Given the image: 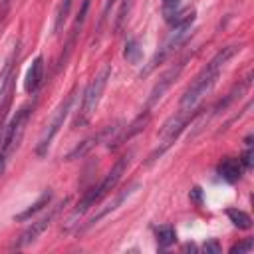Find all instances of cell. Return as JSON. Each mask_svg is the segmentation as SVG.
Masks as SVG:
<instances>
[{
	"label": "cell",
	"mask_w": 254,
	"mask_h": 254,
	"mask_svg": "<svg viewBox=\"0 0 254 254\" xmlns=\"http://www.w3.org/2000/svg\"><path fill=\"white\" fill-rule=\"evenodd\" d=\"M240 50V46H228V48H222L208 64L206 67L192 79V83L187 87V91L183 93L181 97V103H179V109L183 111H194L196 103L202 99V95H206V91H210V87L216 83L218 75H220V69L226 65V62Z\"/></svg>",
	"instance_id": "1"
},
{
	"label": "cell",
	"mask_w": 254,
	"mask_h": 254,
	"mask_svg": "<svg viewBox=\"0 0 254 254\" xmlns=\"http://www.w3.org/2000/svg\"><path fill=\"white\" fill-rule=\"evenodd\" d=\"M129 159H131V155H123V157H121V159L111 167V171L105 175V179H103L99 185L91 187V189L81 196V200L77 202V206H75V208H73V212H71V218H69V222H67V228L73 224V220H75V218L83 216L91 206H95V202H99L105 194H109V192L117 187L119 179L123 177V173H125V169H127V165H129Z\"/></svg>",
	"instance_id": "2"
},
{
	"label": "cell",
	"mask_w": 254,
	"mask_h": 254,
	"mask_svg": "<svg viewBox=\"0 0 254 254\" xmlns=\"http://www.w3.org/2000/svg\"><path fill=\"white\" fill-rule=\"evenodd\" d=\"M109 77H111V65H103L101 71L89 81V85H87L85 91H83L81 107H79L77 117H75V121H73L75 127H83V125H87V123L91 121V117H93V113H95V109H97V105H99V99H101V95H103V89H105Z\"/></svg>",
	"instance_id": "3"
},
{
	"label": "cell",
	"mask_w": 254,
	"mask_h": 254,
	"mask_svg": "<svg viewBox=\"0 0 254 254\" xmlns=\"http://www.w3.org/2000/svg\"><path fill=\"white\" fill-rule=\"evenodd\" d=\"M71 103H73V95H67L65 101H62L60 107L56 109L52 121L46 125V129H44V133H42V137H40V141H38V145H36V153H38L40 157H44V155L48 153V149H50L54 137H56L58 131L62 129V125H64V121H65V117H67V113H69V109H71Z\"/></svg>",
	"instance_id": "4"
},
{
	"label": "cell",
	"mask_w": 254,
	"mask_h": 254,
	"mask_svg": "<svg viewBox=\"0 0 254 254\" xmlns=\"http://www.w3.org/2000/svg\"><path fill=\"white\" fill-rule=\"evenodd\" d=\"M190 117H192V111H183V109H179V111H177V113L163 125V129H161V133H159L161 147L151 155V161H155L157 155H163V153L177 141V137L183 133V129L187 127V123H189Z\"/></svg>",
	"instance_id": "5"
},
{
	"label": "cell",
	"mask_w": 254,
	"mask_h": 254,
	"mask_svg": "<svg viewBox=\"0 0 254 254\" xmlns=\"http://www.w3.org/2000/svg\"><path fill=\"white\" fill-rule=\"evenodd\" d=\"M28 115H30V107H22L12 117L10 125L4 127L2 137H0V153L8 155L18 147V141H20V137L24 133V127H26V121H28Z\"/></svg>",
	"instance_id": "6"
},
{
	"label": "cell",
	"mask_w": 254,
	"mask_h": 254,
	"mask_svg": "<svg viewBox=\"0 0 254 254\" xmlns=\"http://www.w3.org/2000/svg\"><path fill=\"white\" fill-rule=\"evenodd\" d=\"M67 202V198H64V202H60V204H56L48 214H44L40 220H36V222H32L22 234H20V238L16 240V244H14V248H24V246H28V244H32V242H36L38 240V236L52 224V220L56 218V214L60 212V208L64 206Z\"/></svg>",
	"instance_id": "7"
},
{
	"label": "cell",
	"mask_w": 254,
	"mask_h": 254,
	"mask_svg": "<svg viewBox=\"0 0 254 254\" xmlns=\"http://www.w3.org/2000/svg\"><path fill=\"white\" fill-rule=\"evenodd\" d=\"M117 131H119V127H117V125H107V127H103L99 133L91 135L89 139L81 141L73 151H69V153L65 155V159H67V161H71V159H79V157L87 155V153H89L93 147H97L99 143H109V137H113Z\"/></svg>",
	"instance_id": "8"
},
{
	"label": "cell",
	"mask_w": 254,
	"mask_h": 254,
	"mask_svg": "<svg viewBox=\"0 0 254 254\" xmlns=\"http://www.w3.org/2000/svg\"><path fill=\"white\" fill-rule=\"evenodd\" d=\"M183 62L181 64H177V65H173V67H169L161 77H159V81L155 83V87L151 89V93H149V99H147V105L151 107V105H155L163 95H165V91L173 85V81L179 77V73H181V69H183Z\"/></svg>",
	"instance_id": "9"
},
{
	"label": "cell",
	"mask_w": 254,
	"mask_h": 254,
	"mask_svg": "<svg viewBox=\"0 0 254 254\" xmlns=\"http://www.w3.org/2000/svg\"><path fill=\"white\" fill-rule=\"evenodd\" d=\"M137 187H139V185L135 183V185H131V187H127L125 190H121V192H117V194H115V198H113L111 202H107V206H103V208H101V210H99V212H97L95 216H91V218L87 220V224H85V226H81V228H79V232H83V230H87L89 226H93L95 222H99V220H101L103 216H107L109 212H113L115 208H119V206L123 204V200H127V198H129V196L133 194V190H135Z\"/></svg>",
	"instance_id": "10"
},
{
	"label": "cell",
	"mask_w": 254,
	"mask_h": 254,
	"mask_svg": "<svg viewBox=\"0 0 254 254\" xmlns=\"http://www.w3.org/2000/svg\"><path fill=\"white\" fill-rule=\"evenodd\" d=\"M42 79H44V58L38 56V58L32 62V65L28 67V73H26V79H24V89H26V93H34V91L40 87Z\"/></svg>",
	"instance_id": "11"
},
{
	"label": "cell",
	"mask_w": 254,
	"mask_h": 254,
	"mask_svg": "<svg viewBox=\"0 0 254 254\" xmlns=\"http://www.w3.org/2000/svg\"><path fill=\"white\" fill-rule=\"evenodd\" d=\"M218 175L226 181V183H236L242 175V163L240 159H234V157H226L218 163Z\"/></svg>",
	"instance_id": "12"
},
{
	"label": "cell",
	"mask_w": 254,
	"mask_h": 254,
	"mask_svg": "<svg viewBox=\"0 0 254 254\" xmlns=\"http://www.w3.org/2000/svg\"><path fill=\"white\" fill-rule=\"evenodd\" d=\"M16 56H18V46H16V50L10 54V58L6 60V64H4V67H2V71H0V101L4 99L6 91L12 87V81H14V77H16V71H14Z\"/></svg>",
	"instance_id": "13"
},
{
	"label": "cell",
	"mask_w": 254,
	"mask_h": 254,
	"mask_svg": "<svg viewBox=\"0 0 254 254\" xmlns=\"http://www.w3.org/2000/svg\"><path fill=\"white\" fill-rule=\"evenodd\" d=\"M149 117H151V113H149V111L141 113V115H139V117H137V119H135V121H133V123H131V125H129V127H127V129H125V131H123L115 141H113V145H109V147H119L121 143H125L127 139H131L135 133L143 131V129H145V125L149 123Z\"/></svg>",
	"instance_id": "14"
},
{
	"label": "cell",
	"mask_w": 254,
	"mask_h": 254,
	"mask_svg": "<svg viewBox=\"0 0 254 254\" xmlns=\"http://www.w3.org/2000/svg\"><path fill=\"white\" fill-rule=\"evenodd\" d=\"M50 200H52V192H50V190H46V192H44V194H42V196H40V198L30 206V208H26L24 212L16 214V216H14V220H28V218H30V216H34L36 212H40L44 206H48V204H50Z\"/></svg>",
	"instance_id": "15"
},
{
	"label": "cell",
	"mask_w": 254,
	"mask_h": 254,
	"mask_svg": "<svg viewBox=\"0 0 254 254\" xmlns=\"http://www.w3.org/2000/svg\"><path fill=\"white\" fill-rule=\"evenodd\" d=\"M226 214H228L230 222H232L236 228H240V230L252 228V218H250L248 212H244V210H240V208H228Z\"/></svg>",
	"instance_id": "16"
},
{
	"label": "cell",
	"mask_w": 254,
	"mask_h": 254,
	"mask_svg": "<svg viewBox=\"0 0 254 254\" xmlns=\"http://www.w3.org/2000/svg\"><path fill=\"white\" fill-rule=\"evenodd\" d=\"M175 240H177V232H175V228L171 224H165V226L157 228V244H159V248L165 250L171 244H175Z\"/></svg>",
	"instance_id": "17"
},
{
	"label": "cell",
	"mask_w": 254,
	"mask_h": 254,
	"mask_svg": "<svg viewBox=\"0 0 254 254\" xmlns=\"http://www.w3.org/2000/svg\"><path fill=\"white\" fill-rule=\"evenodd\" d=\"M71 2L73 0H62L60 2L58 12H56V22H54V34H58L64 28V24H65V20L69 16V10H71Z\"/></svg>",
	"instance_id": "18"
},
{
	"label": "cell",
	"mask_w": 254,
	"mask_h": 254,
	"mask_svg": "<svg viewBox=\"0 0 254 254\" xmlns=\"http://www.w3.org/2000/svg\"><path fill=\"white\" fill-rule=\"evenodd\" d=\"M123 58L129 62V64H139L141 58H143V50L139 46L137 40H129L125 44V50H123Z\"/></svg>",
	"instance_id": "19"
},
{
	"label": "cell",
	"mask_w": 254,
	"mask_h": 254,
	"mask_svg": "<svg viewBox=\"0 0 254 254\" xmlns=\"http://www.w3.org/2000/svg\"><path fill=\"white\" fill-rule=\"evenodd\" d=\"M181 10V0H163V16L167 22H171Z\"/></svg>",
	"instance_id": "20"
},
{
	"label": "cell",
	"mask_w": 254,
	"mask_h": 254,
	"mask_svg": "<svg viewBox=\"0 0 254 254\" xmlns=\"http://www.w3.org/2000/svg\"><path fill=\"white\" fill-rule=\"evenodd\" d=\"M254 248V242H252V238H246L244 242H240V244H234L232 248H230V254H246V252H250Z\"/></svg>",
	"instance_id": "21"
},
{
	"label": "cell",
	"mask_w": 254,
	"mask_h": 254,
	"mask_svg": "<svg viewBox=\"0 0 254 254\" xmlns=\"http://www.w3.org/2000/svg\"><path fill=\"white\" fill-rule=\"evenodd\" d=\"M202 250H204L206 254H208V252H212V254H220L222 248H220V244H218L216 240H208V242L202 246Z\"/></svg>",
	"instance_id": "22"
},
{
	"label": "cell",
	"mask_w": 254,
	"mask_h": 254,
	"mask_svg": "<svg viewBox=\"0 0 254 254\" xmlns=\"http://www.w3.org/2000/svg\"><path fill=\"white\" fill-rule=\"evenodd\" d=\"M242 161H244V165H246L248 169L252 167V147H250V139H248V149H246V153H244Z\"/></svg>",
	"instance_id": "23"
},
{
	"label": "cell",
	"mask_w": 254,
	"mask_h": 254,
	"mask_svg": "<svg viewBox=\"0 0 254 254\" xmlns=\"http://www.w3.org/2000/svg\"><path fill=\"white\" fill-rule=\"evenodd\" d=\"M115 2H117V0H107V2H105V8H103V18L107 16V12H109V8H111V6L115 4Z\"/></svg>",
	"instance_id": "24"
},
{
	"label": "cell",
	"mask_w": 254,
	"mask_h": 254,
	"mask_svg": "<svg viewBox=\"0 0 254 254\" xmlns=\"http://www.w3.org/2000/svg\"><path fill=\"white\" fill-rule=\"evenodd\" d=\"M4 167H6V155H4V153H0V175L4 173Z\"/></svg>",
	"instance_id": "25"
},
{
	"label": "cell",
	"mask_w": 254,
	"mask_h": 254,
	"mask_svg": "<svg viewBox=\"0 0 254 254\" xmlns=\"http://www.w3.org/2000/svg\"><path fill=\"white\" fill-rule=\"evenodd\" d=\"M192 198L200 204V189H192Z\"/></svg>",
	"instance_id": "26"
}]
</instances>
